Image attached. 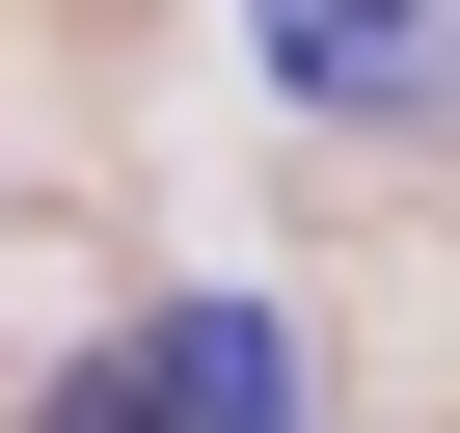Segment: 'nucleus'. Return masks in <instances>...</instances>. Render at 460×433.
Segmentation results:
<instances>
[{
	"label": "nucleus",
	"mask_w": 460,
	"mask_h": 433,
	"mask_svg": "<svg viewBox=\"0 0 460 433\" xmlns=\"http://www.w3.org/2000/svg\"><path fill=\"white\" fill-rule=\"evenodd\" d=\"M244 55H271V109H325V136H433V109H460V0H244Z\"/></svg>",
	"instance_id": "nucleus-2"
},
{
	"label": "nucleus",
	"mask_w": 460,
	"mask_h": 433,
	"mask_svg": "<svg viewBox=\"0 0 460 433\" xmlns=\"http://www.w3.org/2000/svg\"><path fill=\"white\" fill-rule=\"evenodd\" d=\"M28 433H298V325H271V298H163V325H109Z\"/></svg>",
	"instance_id": "nucleus-1"
}]
</instances>
